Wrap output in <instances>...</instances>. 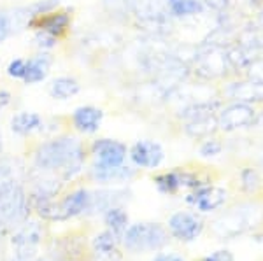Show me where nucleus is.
<instances>
[{"mask_svg":"<svg viewBox=\"0 0 263 261\" xmlns=\"http://www.w3.org/2000/svg\"><path fill=\"white\" fill-rule=\"evenodd\" d=\"M58 4H60V0H41V2L33 4L30 9H28V12H30V16H33V14H46V12L53 11Z\"/></svg>","mask_w":263,"mask_h":261,"instance_id":"obj_28","label":"nucleus"},{"mask_svg":"<svg viewBox=\"0 0 263 261\" xmlns=\"http://www.w3.org/2000/svg\"><path fill=\"white\" fill-rule=\"evenodd\" d=\"M91 153L95 154L97 163L104 167H120L125 163L126 146L112 138H99L91 144Z\"/></svg>","mask_w":263,"mask_h":261,"instance_id":"obj_11","label":"nucleus"},{"mask_svg":"<svg viewBox=\"0 0 263 261\" xmlns=\"http://www.w3.org/2000/svg\"><path fill=\"white\" fill-rule=\"evenodd\" d=\"M84 147L76 137H58L39 146L33 163L41 172H58L63 180L74 179L84 167Z\"/></svg>","mask_w":263,"mask_h":261,"instance_id":"obj_1","label":"nucleus"},{"mask_svg":"<svg viewBox=\"0 0 263 261\" xmlns=\"http://www.w3.org/2000/svg\"><path fill=\"white\" fill-rule=\"evenodd\" d=\"M33 41H35V46L39 49H53L54 46H57V37L54 35H51V33H48V32H42V30H39L35 33V37H33Z\"/></svg>","mask_w":263,"mask_h":261,"instance_id":"obj_26","label":"nucleus"},{"mask_svg":"<svg viewBox=\"0 0 263 261\" xmlns=\"http://www.w3.org/2000/svg\"><path fill=\"white\" fill-rule=\"evenodd\" d=\"M223 151V144L218 140V138H207L203 140V144L200 146V154L203 158H213V156H218L219 153Z\"/></svg>","mask_w":263,"mask_h":261,"instance_id":"obj_25","label":"nucleus"},{"mask_svg":"<svg viewBox=\"0 0 263 261\" xmlns=\"http://www.w3.org/2000/svg\"><path fill=\"white\" fill-rule=\"evenodd\" d=\"M263 226V207L260 202H240L228 207L211 223V233L218 240H233Z\"/></svg>","mask_w":263,"mask_h":261,"instance_id":"obj_2","label":"nucleus"},{"mask_svg":"<svg viewBox=\"0 0 263 261\" xmlns=\"http://www.w3.org/2000/svg\"><path fill=\"white\" fill-rule=\"evenodd\" d=\"M78 93H79V83L72 77H67V75L53 79V83L49 86V95L57 100H67Z\"/></svg>","mask_w":263,"mask_h":261,"instance_id":"obj_23","label":"nucleus"},{"mask_svg":"<svg viewBox=\"0 0 263 261\" xmlns=\"http://www.w3.org/2000/svg\"><path fill=\"white\" fill-rule=\"evenodd\" d=\"M118 240H120L118 235H114L111 230H105L93 238V249H95L97 254L102 256V258H107V259L120 258Z\"/></svg>","mask_w":263,"mask_h":261,"instance_id":"obj_18","label":"nucleus"},{"mask_svg":"<svg viewBox=\"0 0 263 261\" xmlns=\"http://www.w3.org/2000/svg\"><path fill=\"white\" fill-rule=\"evenodd\" d=\"M121 238L130 252H155L171 242V233L160 223H135L125 230Z\"/></svg>","mask_w":263,"mask_h":261,"instance_id":"obj_3","label":"nucleus"},{"mask_svg":"<svg viewBox=\"0 0 263 261\" xmlns=\"http://www.w3.org/2000/svg\"><path fill=\"white\" fill-rule=\"evenodd\" d=\"M256 109L251 104L233 102L221 109L218 114V130L224 133L235 132V130L249 128L256 121Z\"/></svg>","mask_w":263,"mask_h":261,"instance_id":"obj_6","label":"nucleus"},{"mask_svg":"<svg viewBox=\"0 0 263 261\" xmlns=\"http://www.w3.org/2000/svg\"><path fill=\"white\" fill-rule=\"evenodd\" d=\"M202 4H207L213 9H224L228 6V0H202Z\"/></svg>","mask_w":263,"mask_h":261,"instance_id":"obj_31","label":"nucleus"},{"mask_svg":"<svg viewBox=\"0 0 263 261\" xmlns=\"http://www.w3.org/2000/svg\"><path fill=\"white\" fill-rule=\"evenodd\" d=\"M228 200V191L224 188L213 186V184H205V186L195 188L188 196H186V204L192 205L198 212H214V210L221 209Z\"/></svg>","mask_w":263,"mask_h":261,"instance_id":"obj_8","label":"nucleus"},{"mask_svg":"<svg viewBox=\"0 0 263 261\" xmlns=\"http://www.w3.org/2000/svg\"><path fill=\"white\" fill-rule=\"evenodd\" d=\"M163 158V147L155 140H139L130 149L132 163L139 168H147V170L158 168L162 165Z\"/></svg>","mask_w":263,"mask_h":261,"instance_id":"obj_10","label":"nucleus"},{"mask_svg":"<svg viewBox=\"0 0 263 261\" xmlns=\"http://www.w3.org/2000/svg\"><path fill=\"white\" fill-rule=\"evenodd\" d=\"M102 119H104L102 109H97L93 105L78 107L72 114V125L81 133H95L100 128Z\"/></svg>","mask_w":263,"mask_h":261,"instance_id":"obj_15","label":"nucleus"},{"mask_svg":"<svg viewBox=\"0 0 263 261\" xmlns=\"http://www.w3.org/2000/svg\"><path fill=\"white\" fill-rule=\"evenodd\" d=\"M9 102H11V93L6 90H2L0 91V109H4Z\"/></svg>","mask_w":263,"mask_h":261,"instance_id":"obj_32","label":"nucleus"},{"mask_svg":"<svg viewBox=\"0 0 263 261\" xmlns=\"http://www.w3.org/2000/svg\"><path fill=\"white\" fill-rule=\"evenodd\" d=\"M104 223L107 225V230H111L114 235L123 237L125 230L128 228V214L125 212V209L121 205H114V207L107 209L104 212Z\"/></svg>","mask_w":263,"mask_h":261,"instance_id":"obj_21","label":"nucleus"},{"mask_svg":"<svg viewBox=\"0 0 263 261\" xmlns=\"http://www.w3.org/2000/svg\"><path fill=\"white\" fill-rule=\"evenodd\" d=\"M126 191H120V189H112V191H99L91 193V212H105L107 209L120 205L125 202Z\"/></svg>","mask_w":263,"mask_h":261,"instance_id":"obj_20","label":"nucleus"},{"mask_svg":"<svg viewBox=\"0 0 263 261\" xmlns=\"http://www.w3.org/2000/svg\"><path fill=\"white\" fill-rule=\"evenodd\" d=\"M202 261H235V256L228 249H218L207 254L205 258H202Z\"/></svg>","mask_w":263,"mask_h":261,"instance_id":"obj_29","label":"nucleus"},{"mask_svg":"<svg viewBox=\"0 0 263 261\" xmlns=\"http://www.w3.org/2000/svg\"><path fill=\"white\" fill-rule=\"evenodd\" d=\"M184 132L193 138L211 137L218 130V116L214 114V105L209 102L193 104L184 109Z\"/></svg>","mask_w":263,"mask_h":261,"instance_id":"obj_5","label":"nucleus"},{"mask_svg":"<svg viewBox=\"0 0 263 261\" xmlns=\"http://www.w3.org/2000/svg\"><path fill=\"white\" fill-rule=\"evenodd\" d=\"M153 261H186V259L179 254H174V252H160V254L155 256Z\"/></svg>","mask_w":263,"mask_h":261,"instance_id":"obj_30","label":"nucleus"},{"mask_svg":"<svg viewBox=\"0 0 263 261\" xmlns=\"http://www.w3.org/2000/svg\"><path fill=\"white\" fill-rule=\"evenodd\" d=\"M227 95L235 102L244 104H260L263 102V83L248 79V81H237L232 83L227 88Z\"/></svg>","mask_w":263,"mask_h":261,"instance_id":"obj_14","label":"nucleus"},{"mask_svg":"<svg viewBox=\"0 0 263 261\" xmlns=\"http://www.w3.org/2000/svg\"><path fill=\"white\" fill-rule=\"evenodd\" d=\"M260 163H261V167H263V154H261V159H260Z\"/></svg>","mask_w":263,"mask_h":261,"instance_id":"obj_35","label":"nucleus"},{"mask_svg":"<svg viewBox=\"0 0 263 261\" xmlns=\"http://www.w3.org/2000/svg\"><path fill=\"white\" fill-rule=\"evenodd\" d=\"M27 25L30 28L48 32L51 35L57 37V39H60L70 28V14L67 11H60V12L51 11L46 12V14H33L28 18Z\"/></svg>","mask_w":263,"mask_h":261,"instance_id":"obj_9","label":"nucleus"},{"mask_svg":"<svg viewBox=\"0 0 263 261\" xmlns=\"http://www.w3.org/2000/svg\"><path fill=\"white\" fill-rule=\"evenodd\" d=\"M42 128V117L37 112H18L11 119V130L18 135H30Z\"/></svg>","mask_w":263,"mask_h":261,"instance_id":"obj_19","label":"nucleus"},{"mask_svg":"<svg viewBox=\"0 0 263 261\" xmlns=\"http://www.w3.org/2000/svg\"><path fill=\"white\" fill-rule=\"evenodd\" d=\"M90 207H91V193L84 188H79L76 191L69 193L58 204L62 219H69V217H76L83 212H88Z\"/></svg>","mask_w":263,"mask_h":261,"instance_id":"obj_12","label":"nucleus"},{"mask_svg":"<svg viewBox=\"0 0 263 261\" xmlns=\"http://www.w3.org/2000/svg\"><path fill=\"white\" fill-rule=\"evenodd\" d=\"M42 237L41 233V228L35 225V223H27V225L21 228L18 233L14 235V238H12V244H14L16 247H18L20 251H28L32 249L33 246H37Z\"/></svg>","mask_w":263,"mask_h":261,"instance_id":"obj_22","label":"nucleus"},{"mask_svg":"<svg viewBox=\"0 0 263 261\" xmlns=\"http://www.w3.org/2000/svg\"><path fill=\"white\" fill-rule=\"evenodd\" d=\"M0 153H2V135H0Z\"/></svg>","mask_w":263,"mask_h":261,"instance_id":"obj_34","label":"nucleus"},{"mask_svg":"<svg viewBox=\"0 0 263 261\" xmlns=\"http://www.w3.org/2000/svg\"><path fill=\"white\" fill-rule=\"evenodd\" d=\"M25 72H27V62L21 60V58L12 60L9 63V67H7V75L12 77V79H23Z\"/></svg>","mask_w":263,"mask_h":261,"instance_id":"obj_27","label":"nucleus"},{"mask_svg":"<svg viewBox=\"0 0 263 261\" xmlns=\"http://www.w3.org/2000/svg\"><path fill=\"white\" fill-rule=\"evenodd\" d=\"M28 216V198L14 179L0 180V223L6 226L20 225Z\"/></svg>","mask_w":263,"mask_h":261,"instance_id":"obj_4","label":"nucleus"},{"mask_svg":"<svg viewBox=\"0 0 263 261\" xmlns=\"http://www.w3.org/2000/svg\"><path fill=\"white\" fill-rule=\"evenodd\" d=\"M168 9L177 18H186V16H193L202 12L203 4L202 0H167Z\"/></svg>","mask_w":263,"mask_h":261,"instance_id":"obj_24","label":"nucleus"},{"mask_svg":"<svg viewBox=\"0 0 263 261\" xmlns=\"http://www.w3.org/2000/svg\"><path fill=\"white\" fill-rule=\"evenodd\" d=\"M239 186H240V191H242L244 195L251 196V198L260 196V193L263 191V177L260 172H258V168L244 167L242 170L239 172Z\"/></svg>","mask_w":263,"mask_h":261,"instance_id":"obj_17","label":"nucleus"},{"mask_svg":"<svg viewBox=\"0 0 263 261\" xmlns=\"http://www.w3.org/2000/svg\"><path fill=\"white\" fill-rule=\"evenodd\" d=\"M254 125L260 126V128H263V112H261V114H258V116H256V121H254Z\"/></svg>","mask_w":263,"mask_h":261,"instance_id":"obj_33","label":"nucleus"},{"mask_svg":"<svg viewBox=\"0 0 263 261\" xmlns=\"http://www.w3.org/2000/svg\"><path fill=\"white\" fill-rule=\"evenodd\" d=\"M90 175L100 184H123L135 177V170L132 167H126L125 163L120 167H104L100 163H95L90 170Z\"/></svg>","mask_w":263,"mask_h":261,"instance_id":"obj_13","label":"nucleus"},{"mask_svg":"<svg viewBox=\"0 0 263 261\" xmlns=\"http://www.w3.org/2000/svg\"><path fill=\"white\" fill-rule=\"evenodd\" d=\"M168 233L179 242H193L202 235L205 223L197 212L190 210H179L168 217Z\"/></svg>","mask_w":263,"mask_h":261,"instance_id":"obj_7","label":"nucleus"},{"mask_svg":"<svg viewBox=\"0 0 263 261\" xmlns=\"http://www.w3.org/2000/svg\"><path fill=\"white\" fill-rule=\"evenodd\" d=\"M51 63H53L51 54L39 53V54H35V56H32L30 60L27 62V72H25L23 81L27 84H35V83L44 81L49 74Z\"/></svg>","mask_w":263,"mask_h":261,"instance_id":"obj_16","label":"nucleus"}]
</instances>
